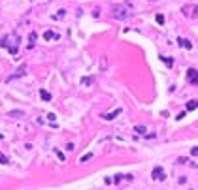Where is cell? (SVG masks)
Masks as SVG:
<instances>
[{
	"label": "cell",
	"instance_id": "9c48e42d",
	"mask_svg": "<svg viewBox=\"0 0 198 190\" xmlns=\"http://www.w3.org/2000/svg\"><path fill=\"white\" fill-rule=\"evenodd\" d=\"M119 113H121V109H119V107H117V109H115V111H112V113H104V115H102V117H104V119H106V121H112V119H115V117H117V115H119Z\"/></svg>",
	"mask_w": 198,
	"mask_h": 190
},
{
	"label": "cell",
	"instance_id": "4fadbf2b",
	"mask_svg": "<svg viewBox=\"0 0 198 190\" xmlns=\"http://www.w3.org/2000/svg\"><path fill=\"white\" fill-rule=\"evenodd\" d=\"M134 130H136V132L140 134V136H144V134H145V126H136Z\"/></svg>",
	"mask_w": 198,
	"mask_h": 190
},
{
	"label": "cell",
	"instance_id": "ba28073f",
	"mask_svg": "<svg viewBox=\"0 0 198 190\" xmlns=\"http://www.w3.org/2000/svg\"><path fill=\"white\" fill-rule=\"evenodd\" d=\"M43 38H45L47 42H49V40H59V34H55L53 30H45V32H43Z\"/></svg>",
	"mask_w": 198,
	"mask_h": 190
},
{
	"label": "cell",
	"instance_id": "44dd1931",
	"mask_svg": "<svg viewBox=\"0 0 198 190\" xmlns=\"http://www.w3.org/2000/svg\"><path fill=\"white\" fill-rule=\"evenodd\" d=\"M185 115H187V111H183V113H179V115H177V117H176V119H177V121H181V119H183V117H185Z\"/></svg>",
	"mask_w": 198,
	"mask_h": 190
},
{
	"label": "cell",
	"instance_id": "ffe728a7",
	"mask_svg": "<svg viewBox=\"0 0 198 190\" xmlns=\"http://www.w3.org/2000/svg\"><path fill=\"white\" fill-rule=\"evenodd\" d=\"M191 154H192V156H198V147H192L191 149Z\"/></svg>",
	"mask_w": 198,
	"mask_h": 190
},
{
	"label": "cell",
	"instance_id": "277c9868",
	"mask_svg": "<svg viewBox=\"0 0 198 190\" xmlns=\"http://www.w3.org/2000/svg\"><path fill=\"white\" fill-rule=\"evenodd\" d=\"M25 74H26V64H21L17 70H15V74H13V76H10V77H8V81H13V79H17V77H23Z\"/></svg>",
	"mask_w": 198,
	"mask_h": 190
},
{
	"label": "cell",
	"instance_id": "603a6c76",
	"mask_svg": "<svg viewBox=\"0 0 198 190\" xmlns=\"http://www.w3.org/2000/svg\"><path fill=\"white\" fill-rule=\"evenodd\" d=\"M0 139H2V134H0Z\"/></svg>",
	"mask_w": 198,
	"mask_h": 190
},
{
	"label": "cell",
	"instance_id": "8fae6325",
	"mask_svg": "<svg viewBox=\"0 0 198 190\" xmlns=\"http://www.w3.org/2000/svg\"><path fill=\"white\" fill-rule=\"evenodd\" d=\"M196 107H198V102H196V100H191V102L187 104V111H195Z\"/></svg>",
	"mask_w": 198,
	"mask_h": 190
},
{
	"label": "cell",
	"instance_id": "9a60e30c",
	"mask_svg": "<svg viewBox=\"0 0 198 190\" xmlns=\"http://www.w3.org/2000/svg\"><path fill=\"white\" fill-rule=\"evenodd\" d=\"M0 164H10V160H8L6 154H0Z\"/></svg>",
	"mask_w": 198,
	"mask_h": 190
},
{
	"label": "cell",
	"instance_id": "7c38bea8",
	"mask_svg": "<svg viewBox=\"0 0 198 190\" xmlns=\"http://www.w3.org/2000/svg\"><path fill=\"white\" fill-rule=\"evenodd\" d=\"M160 60L164 62V64H168L170 68H172V66H174V60H172V58H166V57H160Z\"/></svg>",
	"mask_w": 198,
	"mask_h": 190
},
{
	"label": "cell",
	"instance_id": "5b68a950",
	"mask_svg": "<svg viewBox=\"0 0 198 190\" xmlns=\"http://www.w3.org/2000/svg\"><path fill=\"white\" fill-rule=\"evenodd\" d=\"M153 179H157V181H164L166 179V173H164V169H162L160 166H157V168L153 169Z\"/></svg>",
	"mask_w": 198,
	"mask_h": 190
},
{
	"label": "cell",
	"instance_id": "ac0fdd59",
	"mask_svg": "<svg viewBox=\"0 0 198 190\" xmlns=\"http://www.w3.org/2000/svg\"><path fill=\"white\" fill-rule=\"evenodd\" d=\"M157 23H158V25H164V17H162V15H160V13H158V15H157Z\"/></svg>",
	"mask_w": 198,
	"mask_h": 190
},
{
	"label": "cell",
	"instance_id": "7a4b0ae2",
	"mask_svg": "<svg viewBox=\"0 0 198 190\" xmlns=\"http://www.w3.org/2000/svg\"><path fill=\"white\" fill-rule=\"evenodd\" d=\"M113 15H115L117 19H126L128 17V10H126L125 6H115L113 8Z\"/></svg>",
	"mask_w": 198,
	"mask_h": 190
},
{
	"label": "cell",
	"instance_id": "2e32d148",
	"mask_svg": "<svg viewBox=\"0 0 198 190\" xmlns=\"http://www.w3.org/2000/svg\"><path fill=\"white\" fill-rule=\"evenodd\" d=\"M23 111H10V117H23Z\"/></svg>",
	"mask_w": 198,
	"mask_h": 190
},
{
	"label": "cell",
	"instance_id": "5bb4252c",
	"mask_svg": "<svg viewBox=\"0 0 198 190\" xmlns=\"http://www.w3.org/2000/svg\"><path fill=\"white\" fill-rule=\"evenodd\" d=\"M36 32H30V36H29V40H30V45H34V42H36Z\"/></svg>",
	"mask_w": 198,
	"mask_h": 190
},
{
	"label": "cell",
	"instance_id": "d6986e66",
	"mask_svg": "<svg viewBox=\"0 0 198 190\" xmlns=\"http://www.w3.org/2000/svg\"><path fill=\"white\" fill-rule=\"evenodd\" d=\"M81 83H83V85H91V83H93V79H89V77H83V79H81Z\"/></svg>",
	"mask_w": 198,
	"mask_h": 190
},
{
	"label": "cell",
	"instance_id": "e0dca14e",
	"mask_svg": "<svg viewBox=\"0 0 198 190\" xmlns=\"http://www.w3.org/2000/svg\"><path fill=\"white\" fill-rule=\"evenodd\" d=\"M89 158H93V153H87V154H85V156H83V158H81V160H79V162H87V160H89Z\"/></svg>",
	"mask_w": 198,
	"mask_h": 190
},
{
	"label": "cell",
	"instance_id": "8992f818",
	"mask_svg": "<svg viewBox=\"0 0 198 190\" xmlns=\"http://www.w3.org/2000/svg\"><path fill=\"white\" fill-rule=\"evenodd\" d=\"M187 79H189L191 83H198V72H196L195 68H191V70L187 72Z\"/></svg>",
	"mask_w": 198,
	"mask_h": 190
},
{
	"label": "cell",
	"instance_id": "7402d4cb",
	"mask_svg": "<svg viewBox=\"0 0 198 190\" xmlns=\"http://www.w3.org/2000/svg\"><path fill=\"white\" fill-rule=\"evenodd\" d=\"M57 156H59V158H61V160H62V162H64V154H62L61 151H57Z\"/></svg>",
	"mask_w": 198,
	"mask_h": 190
},
{
	"label": "cell",
	"instance_id": "52a82bcc",
	"mask_svg": "<svg viewBox=\"0 0 198 190\" xmlns=\"http://www.w3.org/2000/svg\"><path fill=\"white\" fill-rule=\"evenodd\" d=\"M177 43H179V47H183V49H191L192 47V43L189 42V40H185V38H177Z\"/></svg>",
	"mask_w": 198,
	"mask_h": 190
},
{
	"label": "cell",
	"instance_id": "6da1fadb",
	"mask_svg": "<svg viewBox=\"0 0 198 190\" xmlns=\"http://www.w3.org/2000/svg\"><path fill=\"white\" fill-rule=\"evenodd\" d=\"M0 45H2V47H8V51H10L11 55H17V49H19V38L15 36V34H8V36L2 38Z\"/></svg>",
	"mask_w": 198,
	"mask_h": 190
},
{
	"label": "cell",
	"instance_id": "3957f363",
	"mask_svg": "<svg viewBox=\"0 0 198 190\" xmlns=\"http://www.w3.org/2000/svg\"><path fill=\"white\" fill-rule=\"evenodd\" d=\"M181 11H183V15H187V17H195V15H198V6H183Z\"/></svg>",
	"mask_w": 198,
	"mask_h": 190
},
{
	"label": "cell",
	"instance_id": "30bf717a",
	"mask_svg": "<svg viewBox=\"0 0 198 190\" xmlns=\"http://www.w3.org/2000/svg\"><path fill=\"white\" fill-rule=\"evenodd\" d=\"M40 96H42V100H43V102H51V94L47 92V90H43V89H42V90H40Z\"/></svg>",
	"mask_w": 198,
	"mask_h": 190
}]
</instances>
